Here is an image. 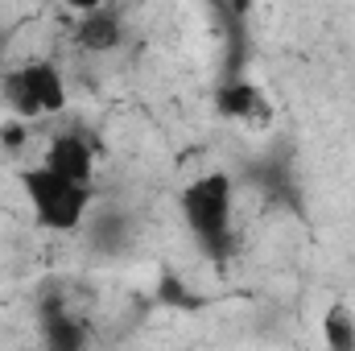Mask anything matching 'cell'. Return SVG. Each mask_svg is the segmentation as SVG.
Masks as SVG:
<instances>
[{
    "instance_id": "1",
    "label": "cell",
    "mask_w": 355,
    "mask_h": 351,
    "mask_svg": "<svg viewBox=\"0 0 355 351\" xmlns=\"http://www.w3.org/2000/svg\"><path fill=\"white\" fill-rule=\"evenodd\" d=\"M178 207H182V219L190 228V236L215 257H232V244H236V223H232V211H236V182L223 170H211V174H198L194 182L182 186L178 194Z\"/></svg>"
},
{
    "instance_id": "2",
    "label": "cell",
    "mask_w": 355,
    "mask_h": 351,
    "mask_svg": "<svg viewBox=\"0 0 355 351\" xmlns=\"http://www.w3.org/2000/svg\"><path fill=\"white\" fill-rule=\"evenodd\" d=\"M17 182L25 190V203H29L37 228H46V232H75L91 215V186L54 174L46 162L21 170Z\"/></svg>"
},
{
    "instance_id": "3",
    "label": "cell",
    "mask_w": 355,
    "mask_h": 351,
    "mask_svg": "<svg viewBox=\"0 0 355 351\" xmlns=\"http://www.w3.org/2000/svg\"><path fill=\"white\" fill-rule=\"evenodd\" d=\"M4 103L12 116L21 120H42V116H62L67 103H71V87H67V75L54 58H29L21 67H12L4 75Z\"/></svg>"
},
{
    "instance_id": "4",
    "label": "cell",
    "mask_w": 355,
    "mask_h": 351,
    "mask_svg": "<svg viewBox=\"0 0 355 351\" xmlns=\"http://www.w3.org/2000/svg\"><path fill=\"white\" fill-rule=\"evenodd\" d=\"M95 157H99V149H95V141H91L87 132H83V128H67V132H54V137H50L42 162H46L54 174L91 186V182H95Z\"/></svg>"
},
{
    "instance_id": "5",
    "label": "cell",
    "mask_w": 355,
    "mask_h": 351,
    "mask_svg": "<svg viewBox=\"0 0 355 351\" xmlns=\"http://www.w3.org/2000/svg\"><path fill=\"white\" fill-rule=\"evenodd\" d=\"M211 103H215V112H219L223 120H240V124H257V128L272 120L268 99L261 95V87H257L252 79H244V75H227V79L215 87Z\"/></svg>"
},
{
    "instance_id": "6",
    "label": "cell",
    "mask_w": 355,
    "mask_h": 351,
    "mask_svg": "<svg viewBox=\"0 0 355 351\" xmlns=\"http://www.w3.org/2000/svg\"><path fill=\"white\" fill-rule=\"evenodd\" d=\"M75 42H79L83 50H91V54L116 50V46L124 42V21H120V12L107 8V4H99V8H91V12H79V21H75Z\"/></svg>"
},
{
    "instance_id": "7",
    "label": "cell",
    "mask_w": 355,
    "mask_h": 351,
    "mask_svg": "<svg viewBox=\"0 0 355 351\" xmlns=\"http://www.w3.org/2000/svg\"><path fill=\"white\" fill-rule=\"evenodd\" d=\"M42 339H46V348H54V351H79L87 343V327H83L75 314L50 306V310L42 314Z\"/></svg>"
},
{
    "instance_id": "8",
    "label": "cell",
    "mask_w": 355,
    "mask_h": 351,
    "mask_svg": "<svg viewBox=\"0 0 355 351\" xmlns=\"http://www.w3.org/2000/svg\"><path fill=\"white\" fill-rule=\"evenodd\" d=\"M322 343L331 351H355V310L347 302H331V306H327Z\"/></svg>"
},
{
    "instance_id": "9",
    "label": "cell",
    "mask_w": 355,
    "mask_h": 351,
    "mask_svg": "<svg viewBox=\"0 0 355 351\" xmlns=\"http://www.w3.org/2000/svg\"><path fill=\"white\" fill-rule=\"evenodd\" d=\"M29 124H33V120H21V116L4 120V124H0V149H4V153H17V149L25 145V137H29Z\"/></svg>"
},
{
    "instance_id": "10",
    "label": "cell",
    "mask_w": 355,
    "mask_h": 351,
    "mask_svg": "<svg viewBox=\"0 0 355 351\" xmlns=\"http://www.w3.org/2000/svg\"><path fill=\"white\" fill-rule=\"evenodd\" d=\"M62 4L79 17V12H91V8H99V4H107V0H62Z\"/></svg>"
}]
</instances>
